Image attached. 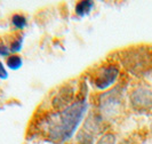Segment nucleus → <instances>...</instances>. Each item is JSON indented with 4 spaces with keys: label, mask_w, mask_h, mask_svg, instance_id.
I'll use <instances>...</instances> for the list:
<instances>
[{
    "label": "nucleus",
    "mask_w": 152,
    "mask_h": 144,
    "mask_svg": "<svg viewBox=\"0 0 152 144\" xmlns=\"http://www.w3.org/2000/svg\"><path fill=\"white\" fill-rule=\"evenodd\" d=\"M87 107V101L83 97L64 107L60 112L49 114L41 122L42 132L52 142L63 143L68 141L79 127Z\"/></svg>",
    "instance_id": "obj_1"
},
{
    "label": "nucleus",
    "mask_w": 152,
    "mask_h": 144,
    "mask_svg": "<svg viewBox=\"0 0 152 144\" xmlns=\"http://www.w3.org/2000/svg\"><path fill=\"white\" fill-rule=\"evenodd\" d=\"M126 70L134 75H142L152 69V54L143 48L126 50L121 57Z\"/></svg>",
    "instance_id": "obj_2"
},
{
    "label": "nucleus",
    "mask_w": 152,
    "mask_h": 144,
    "mask_svg": "<svg viewBox=\"0 0 152 144\" xmlns=\"http://www.w3.org/2000/svg\"><path fill=\"white\" fill-rule=\"evenodd\" d=\"M118 76H119V69L115 65L107 64L99 69V71L93 78V85L99 91H104L115 83Z\"/></svg>",
    "instance_id": "obj_3"
},
{
    "label": "nucleus",
    "mask_w": 152,
    "mask_h": 144,
    "mask_svg": "<svg viewBox=\"0 0 152 144\" xmlns=\"http://www.w3.org/2000/svg\"><path fill=\"white\" fill-rule=\"evenodd\" d=\"M130 102L137 110H148L152 106V91L144 87H138L132 93Z\"/></svg>",
    "instance_id": "obj_4"
},
{
    "label": "nucleus",
    "mask_w": 152,
    "mask_h": 144,
    "mask_svg": "<svg viewBox=\"0 0 152 144\" xmlns=\"http://www.w3.org/2000/svg\"><path fill=\"white\" fill-rule=\"evenodd\" d=\"M94 6V2L93 1H79L76 6V13L77 15L79 16H85L87 15L88 13H91V8Z\"/></svg>",
    "instance_id": "obj_5"
},
{
    "label": "nucleus",
    "mask_w": 152,
    "mask_h": 144,
    "mask_svg": "<svg viewBox=\"0 0 152 144\" xmlns=\"http://www.w3.org/2000/svg\"><path fill=\"white\" fill-rule=\"evenodd\" d=\"M7 67L10 70H18L22 68L23 65V60L21 56L18 55H10L7 58Z\"/></svg>",
    "instance_id": "obj_6"
},
{
    "label": "nucleus",
    "mask_w": 152,
    "mask_h": 144,
    "mask_svg": "<svg viewBox=\"0 0 152 144\" xmlns=\"http://www.w3.org/2000/svg\"><path fill=\"white\" fill-rule=\"evenodd\" d=\"M12 24L15 26L16 29L23 30V29L26 28L28 21L25 18V16L21 15V14H15V15H13V17H12Z\"/></svg>",
    "instance_id": "obj_7"
},
{
    "label": "nucleus",
    "mask_w": 152,
    "mask_h": 144,
    "mask_svg": "<svg viewBox=\"0 0 152 144\" xmlns=\"http://www.w3.org/2000/svg\"><path fill=\"white\" fill-rule=\"evenodd\" d=\"M23 47V37H18V38H16L15 40H13L12 41V44H10V47H9V49H10V53H18L21 49H22Z\"/></svg>",
    "instance_id": "obj_8"
},
{
    "label": "nucleus",
    "mask_w": 152,
    "mask_h": 144,
    "mask_svg": "<svg viewBox=\"0 0 152 144\" xmlns=\"http://www.w3.org/2000/svg\"><path fill=\"white\" fill-rule=\"evenodd\" d=\"M97 144H115V137L112 134H105L104 136L101 137Z\"/></svg>",
    "instance_id": "obj_9"
},
{
    "label": "nucleus",
    "mask_w": 152,
    "mask_h": 144,
    "mask_svg": "<svg viewBox=\"0 0 152 144\" xmlns=\"http://www.w3.org/2000/svg\"><path fill=\"white\" fill-rule=\"evenodd\" d=\"M0 56L1 57H9L10 56V49L7 45L0 44Z\"/></svg>",
    "instance_id": "obj_10"
},
{
    "label": "nucleus",
    "mask_w": 152,
    "mask_h": 144,
    "mask_svg": "<svg viewBox=\"0 0 152 144\" xmlns=\"http://www.w3.org/2000/svg\"><path fill=\"white\" fill-rule=\"evenodd\" d=\"M7 77H8V71L4 67V64L0 62V79H7Z\"/></svg>",
    "instance_id": "obj_11"
}]
</instances>
